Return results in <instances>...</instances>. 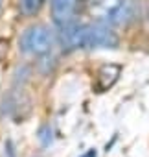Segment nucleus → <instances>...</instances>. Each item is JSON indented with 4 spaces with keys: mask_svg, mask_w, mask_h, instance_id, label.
<instances>
[{
    "mask_svg": "<svg viewBox=\"0 0 149 157\" xmlns=\"http://www.w3.org/2000/svg\"><path fill=\"white\" fill-rule=\"evenodd\" d=\"M83 37H85V24H78L72 21L66 24H61L59 41H61L63 48H66V50L83 48Z\"/></svg>",
    "mask_w": 149,
    "mask_h": 157,
    "instance_id": "4",
    "label": "nucleus"
},
{
    "mask_svg": "<svg viewBox=\"0 0 149 157\" xmlns=\"http://www.w3.org/2000/svg\"><path fill=\"white\" fill-rule=\"evenodd\" d=\"M92 11L98 15L100 22L112 28L127 24L136 13V6L134 0H96Z\"/></svg>",
    "mask_w": 149,
    "mask_h": 157,
    "instance_id": "1",
    "label": "nucleus"
},
{
    "mask_svg": "<svg viewBox=\"0 0 149 157\" xmlns=\"http://www.w3.org/2000/svg\"><path fill=\"white\" fill-rule=\"evenodd\" d=\"M52 32L46 26H31L20 37V48L31 56H42L52 48Z\"/></svg>",
    "mask_w": 149,
    "mask_h": 157,
    "instance_id": "2",
    "label": "nucleus"
},
{
    "mask_svg": "<svg viewBox=\"0 0 149 157\" xmlns=\"http://www.w3.org/2000/svg\"><path fill=\"white\" fill-rule=\"evenodd\" d=\"M78 0H52V17L55 24H66L76 13Z\"/></svg>",
    "mask_w": 149,
    "mask_h": 157,
    "instance_id": "6",
    "label": "nucleus"
},
{
    "mask_svg": "<svg viewBox=\"0 0 149 157\" xmlns=\"http://www.w3.org/2000/svg\"><path fill=\"white\" fill-rule=\"evenodd\" d=\"M122 74V67L120 65H114V63H109V65H103L98 74H96V80H94V89L98 93H105L109 91Z\"/></svg>",
    "mask_w": 149,
    "mask_h": 157,
    "instance_id": "5",
    "label": "nucleus"
},
{
    "mask_svg": "<svg viewBox=\"0 0 149 157\" xmlns=\"http://www.w3.org/2000/svg\"><path fill=\"white\" fill-rule=\"evenodd\" d=\"M118 44V37L111 26L103 22L85 24L83 48H114Z\"/></svg>",
    "mask_w": 149,
    "mask_h": 157,
    "instance_id": "3",
    "label": "nucleus"
},
{
    "mask_svg": "<svg viewBox=\"0 0 149 157\" xmlns=\"http://www.w3.org/2000/svg\"><path fill=\"white\" fill-rule=\"evenodd\" d=\"M81 157H98V151H96V150L92 148V150H87V151H85V153H83Z\"/></svg>",
    "mask_w": 149,
    "mask_h": 157,
    "instance_id": "8",
    "label": "nucleus"
},
{
    "mask_svg": "<svg viewBox=\"0 0 149 157\" xmlns=\"http://www.w3.org/2000/svg\"><path fill=\"white\" fill-rule=\"evenodd\" d=\"M46 0H20V10L24 15H35L44 6Z\"/></svg>",
    "mask_w": 149,
    "mask_h": 157,
    "instance_id": "7",
    "label": "nucleus"
},
{
    "mask_svg": "<svg viewBox=\"0 0 149 157\" xmlns=\"http://www.w3.org/2000/svg\"><path fill=\"white\" fill-rule=\"evenodd\" d=\"M0 6H2V2H0Z\"/></svg>",
    "mask_w": 149,
    "mask_h": 157,
    "instance_id": "9",
    "label": "nucleus"
}]
</instances>
